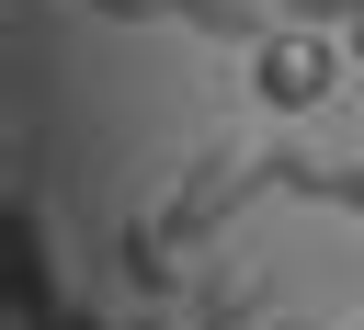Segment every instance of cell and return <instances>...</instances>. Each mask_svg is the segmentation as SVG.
Listing matches in <instances>:
<instances>
[{"mask_svg": "<svg viewBox=\"0 0 364 330\" xmlns=\"http://www.w3.org/2000/svg\"><path fill=\"white\" fill-rule=\"evenodd\" d=\"M262 193H284V137H205V148L182 159V182L159 193V216L205 250V239H228L239 205H262Z\"/></svg>", "mask_w": 364, "mask_h": 330, "instance_id": "cell-1", "label": "cell"}, {"mask_svg": "<svg viewBox=\"0 0 364 330\" xmlns=\"http://www.w3.org/2000/svg\"><path fill=\"white\" fill-rule=\"evenodd\" d=\"M239 80H250V102H262V114H284V125H296V114H318V102L353 80V46H341V34H318V23H273L262 46H239Z\"/></svg>", "mask_w": 364, "mask_h": 330, "instance_id": "cell-2", "label": "cell"}, {"mask_svg": "<svg viewBox=\"0 0 364 330\" xmlns=\"http://www.w3.org/2000/svg\"><path fill=\"white\" fill-rule=\"evenodd\" d=\"M0 262H11V319L23 330H91L80 319V296H68V273H57V250H46V216L11 193V216H0Z\"/></svg>", "mask_w": 364, "mask_h": 330, "instance_id": "cell-3", "label": "cell"}, {"mask_svg": "<svg viewBox=\"0 0 364 330\" xmlns=\"http://www.w3.org/2000/svg\"><path fill=\"white\" fill-rule=\"evenodd\" d=\"M125 284H136V296H182V284H193V239H182L159 205L125 228Z\"/></svg>", "mask_w": 364, "mask_h": 330, "instance_id": "cell-4", "label": "cell"}, {"mask_svg": "<svg viewBox=\"0 0 364 330\" xmlns=\"http://www.w3.org/2000/svg\"><path fill=\"white\" fill-rule=\"evenodd\" d=\"M171 23H193V34H216V46H262V34L284 23V0H171Z\"/></svg>", "mask_w": 364, "mask_h": 330, "instance_id": "cell-5", "label": "cell"}, {"mask_svg": "<svg viewBox=\"0 0 364 330\" xmlns=\"http://www.w3.org/2000/svg\"><path fill=\"white\" fill-rule=\"evenodd\" d=\"M284 23H318V34H353L364 0H284Z\"/></svg>", "mask_w": 364, "mask_h": 330, "instance_id": "cell-6", "label": "cell"}, {"mask_svg": "<svg viewBox=\"0 0 364 330\" xmlns=\"http://www.w3.org/2000/svg\"><path fill=\"white\" fill-rule=\"evenodd\" d=\"M125 330H205L193 307H171V296H148V319H125Z\"/></svg>", "mask_w": 364, "mask_h": 330, "instance_id": "cell-7", "label": "cell"}, {"mask_svg": "<svg viewBox=\"0 0 364 330\" xmlns=\"http://www.w3.org/2000/svg\"><path fill=\"white\" fill-rule=\"evenodd\" d=\"M102 23H171V0H91Z\"/></svg>", "mask_w": 364, "mask_h": 330, "instance_id": "cell-8", "label": "cell"}, {"mask_svg": "<svg viewBox=\"0 0 364 330\" xmlns=\"http://www.w3.org/2000/svg\"><path fill=\"white\" fill-rule=\"evenodd\" d=\"M341 46H353V68H364V23H353V34H341Z\"/></svg>", "mask_w": 364, "mask_h": 330, "instance_id": "cell-9", "label": "cell"}, {"mask_svg": "<svg viewBox=\"0 0 364 330\" xmlns=\"http://www.w3.org/2000/svg\"><path fill=\"white\" fill-rule=\"evenodd\" d=\"M341 330H364V307H353V319H341Z\"/></svg>", "mask_w": 364, "mask_h": 330, "instance_id": "cell-10", "label": "cell"}, {"mask_svg": "<svg viewBox=\"0 0 364 330\" xmlns=\"http://www.w3.org/2000/svg\"><path fill=\"white\" fill-rule=\"evenodd\" d=\"M250 330H273V319H250Z\"/></svg>", "mask_w": 364, "mask_h": 330, "instance_id": "cell-11", "label": "cell"}]
</instances>
